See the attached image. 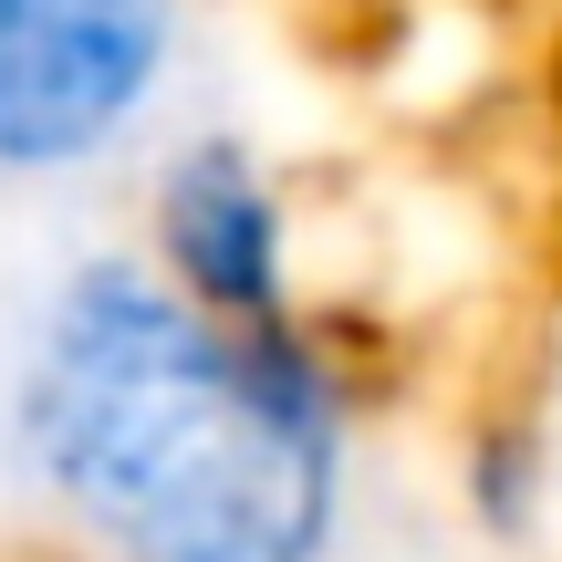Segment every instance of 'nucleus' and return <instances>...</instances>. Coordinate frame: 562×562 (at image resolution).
<instances>
[{
    "label": "nucleus",
    "mask_w": 562,
    "mask_h": 562,
    "mask_svg": "<svg viewBox=\"0 0 562 562\" xmlns=\"http://www.w3.org/2000/svg\"><path fill=\"white\" fill-rule=\"evenodd\" d=\"M364 364L334 323H229L146 250H94L11 375L32 490L104 562H323L355 501Z\"/></svg>",
    "instance_id": "1"
},
{
    "label": "nucleus",
    "mask_w": 562,
    "mask_h": 562,
    "mask_svg": "<svg viewBox=\"0 0 562 562\" xmlns=\"http://www.w3.org/2000/svg\"><path fill=\"white\" fill-rule=\"evenodd\" d=\"M188 0H0V178H83L157 125Z\"/></svg>",
    "instance_id": "2"
},
{
    "label": "nucleus",
    "mask_w": 562,
    "mask_h": 562,
    "mask_svg": "<svg viewBox=\"0 0 562 562\" xmlns=\"http://www.w3.org/2000/svg\"><path fill=\"white\" fill-rule=\"evenodd\" d=\"M146 261L188 302L229 323L302 313V240H292V188L250 136H178L146 178Z\"/></svg>",
    "instance_id": "3"
},
{
    "label": "nucleus",
    "mask_w": 562,
    "mask_h": 562,
    "mask_svg": "<svg viewBox=\"0 0 562 562\" xmlns=\"http://www.w3.org/2000/svg\"><path fill=\"white\" fill-rule=\"evenodd\" d=\"M459 501H469V521L490 542H542V521H552V427L531 406H501V417L469 427Z\"/></svg>",
    "instance_id": "4"
},
{
    "label": "nucleus",
    "mask_w": 562,
    "mask_h": 562,
    "mask_svg": "<svg viewBox=\"0 0 562 562\" xmlns=\"http://www.w3.org/2000/svg\"><path fill=\"white\" fill-rule=\"evenodd\" d=\"M94 562H104V552H94Z\"/></svg>",
    "instance_id": "5"
}]
</instances>
